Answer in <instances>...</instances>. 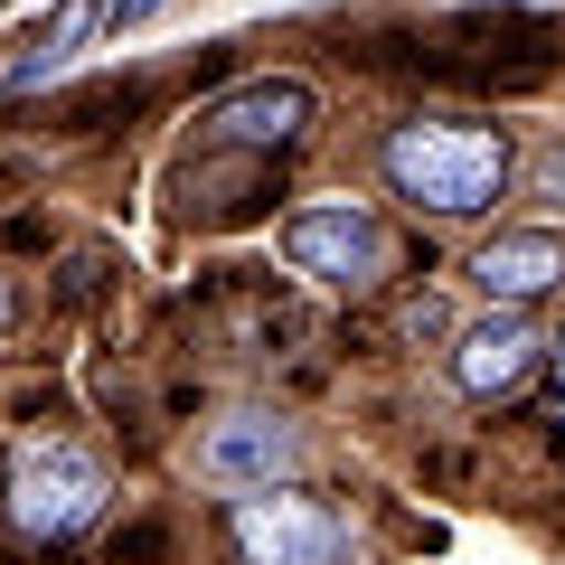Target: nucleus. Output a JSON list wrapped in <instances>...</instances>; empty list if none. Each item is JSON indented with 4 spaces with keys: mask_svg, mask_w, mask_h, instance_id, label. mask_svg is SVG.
<instances>
[{
    "mask_svg": "<svg viewBox=\"0 0 565 565\" xmlns=\"http://www.w3.org/2000/svg\"><path fill=\"white\" fill-rule=\"evenodd\" d=\"M377 161H386V189L415 199V207H434V217H481L509 189V141L490 132V122H462V114L396 122Z\"/></svg>",
    "mask_w": 565,
    "mask_h": 565,
    "instance_id": "obj_1",
    "label": "nucleus"
},
{
    "mask_svg": "<svg viewBox=\"0 0 565 565\" xmlns=\"http://www.w3.org/2000/svg\"><path fill=\"white\" fill-rule=\"evenodd\" d=\"M0 500H10V527H20V537L66 546V537H85V527L104 519V500H114V471H104L85 444H66V434H29V444L10 452V481H0Z\"/></svg>",
    "mask_w": 565,
    "mask_h": 565,
    "instance_id": "obj_2",
    "label": "nucleus"
},
{
    "mask_svg": "<svg viewBox=\"0 0 565 565\" xmlns=\"http://www.w3.org/2000/svg\"><path fill=\"white\" fill-rule=\"evenodd\" d=\"M282 255H292V274L330 282V292H367L386 274V226L359 199H321V207H292L282 217Z\"/></svg>",
    "mask_w": 565,
    "mask_h": 565,
    "instance_id": "obj_3",
    "label": "nucleus"
},
{
    "mask_svg": "<svg viewBox=\"0 0 565 565\" xmlns=\"http://www.w3.org/2000/svg\"><path fill=\"white\" fill-rule=\"evenodd\" d=\"M226 537H236V556H245V565H349V527H340V509L292 500V490L236 500Z\"/></svg>",
    "mask_w": 565,
    "mask_h": 565,
    "instance_id": "obj_4",
    "label": "nucleus"
},
{
    "mask_svg": "<svg viewBox=\"0 0 565 565\" xmlns=\"http://www.w3.org/2000/svg\"><path fill=\"white\" fill-rule=\"evenodd\" d=\"M292 462H302V444H292V424L264 415V405H245V415H217L199 444V481L207 490H236V500H264V490L292 481Z\"/></svg>",
    "mask_w": 565,
    "mask_h": 565,
    "instance_id": "obj_5",
    "label": "nucleus"
},
{
    "mask_svg": "<svg viewBox=\"0 0 565 565\" xmlns=\"http://www.w3.org/2000/svg\"><path fill=\"white\" fill-rule=\"evenodd\" d=\"M311 85L302 76H255V85H236V95L207 114V141H236V151H292V141L311 132Z\"/></svg>",
    "mask_w": 565,
    "mask_h": 565,
    "instance_id": "obj_6",
    "label": "nucleus"
},
{
    "mask_svg": "<svg viewBox=\"0 0 565 565\" xmlns=\"http://www.w3.org/2000/svg\"><path fill=\"white\" fill-rule=\"evenodd\" d=\"M537 349L546 340H537L527 311H481V321L452 340V386H462V396H509V386L537 367Z\"/></svg>",
    "mask_w": 565,
    "mask_h": 565,
    "instance_id": "obj_7",
    "label": "nucleus"
},
{
    "mask_svg": "<svg viewBox=\"0 0 565 565\" xmlns=\"http://www.w3.org/2000/svg\"><path fill=\"white\" fill-rule=\"evenodd\" d=\"M471 282L490 292V311L537 302V292H556V282H565V236H556V226H519V236H490L481 255H471Z\"/></svg>",
    "mask_w": 565,
    "mask_h": 565,
    "instance_id": "obj_8",
    "label": "nucleus"
},
{
    "mask_svg": "<svg viewBox=\"0 0 565 565\" xmlns=\"http://www.w3.org/2000/svg\"><path fill=\"white\" fill-rule=\"evenodd\" d=\"M104 20H114V0H57V20H47V29H39V39H29V57H20V66H10V95H39V85H47V76H57V66H66V57H76V47H85V39H95V29H104Z\"/></svg>",
    "mask_w": 565,
    "mask_h": 565,
    "instance_id": "obj_9",
    "label": "nucleus"
},
{
    "mask_svg": "<svg viewBox=\"0 0 565 565\" xmlns=\"http://www.w3.org/2000/svg\"><path fill=\"white\" fill-rule=\"evenodd\" d=\"M527 189H537V199H546V207L565 217V141H546V151H537V170H527Z\"/></svg>",
    "mask_w": 565,
    "mask_h": 565,
    "instance_id": "obj_10",
    "label": "nucleus"
},
{
    "mask_svg": "<svg viewBox=\"0 0 565 565\" xmlns=\"http://www.w3.org/2000/svg\"><path fill=\"white\" fill-rule=\"evenodd\" d=\"M161 0H114V29H132V20H151Z\"/></svg>",
    "mask_w": 565,
    "mask_h": 565,
    "instance_id": "obj_11",
    "label": "nucleus"
},
{
    "mask_svg": "<svg viewBox=\"0 0 565 565\" xmlns=\"http://www.w3.org/2000/svg\"><path fill=\"white\" fill-rule=\"evenodd\" d=\"M556 396H565V340H556Z\"/></svg>",
    "mask_w": 565,
    "mask_h": 565,
    "instance_id": "obj_12",
    "label": "nucleus"
},
{
    "mask_svg": "<svg viewBox=\"0 0 565 565\" xmlns=\"http://www.w3.org/2000/svg\"><path fill=\"white\" fill-rule=\"evenodd\" d=\"M0 330H10V282H0Z\"/></svg>",
    "mask_w": 565,
    "mask_h": 565,
    "instance_id": "obj_13",
    "label": "nucleus"
},
{
    "mask_svg": "<svg viewBox=\"0 0 565 565\" xmlns=\"http://www.w3.org/2000/svg\"><path fill=\"white\" fill-rule=\"evenodd\" d=\"M0 10H20V0H0Z\"/></svg>",
    "mask_w": 565,
    "mask_h": 565,
    "instance_id": "obj_14",
    "label": "nucleus"
}]
</instances>
